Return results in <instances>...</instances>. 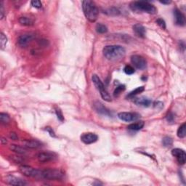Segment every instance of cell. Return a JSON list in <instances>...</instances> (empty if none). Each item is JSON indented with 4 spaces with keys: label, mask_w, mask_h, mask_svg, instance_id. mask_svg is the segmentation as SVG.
<instances>
[{
    "label": "cell",
    "mask_w": 186,
    "mask_h": 186,
    "mask_svg": "<svg viewBox=\"0 0 186 186\" xmlns=\"http://www.w3.org/2000/svg\"><path fill=\"white\" fill-rule=\"evenodd\" d=\"M103 55L109 60H119L126 54V50L120 45H108L103 50Z\"/></svg>",
    "instance_id": "1"
},
{
    "label": "cell",
    "mask_w": 186,
    "mask_h": 186,
    "mask_svg": "<svg viewBox=\"0 0 186 186\" xmlns=\"http://www.w3.org/2000/svg\"><path fill=\"white\" fill-rule=\"evenodd\" d=\"M82 9L84 14L90 22H95L98 19L99 10L95 3L90 0L82 1Z\"/></svg>",
    "instance_id": "2"
},
{
    "label": "cell",
    "mask_w": 186,
    "mask_h": 186,
    "mask_svg": "<svg viewBox=\"0 0 186 186\" xmlns=\"http://www.w3.org/2000/svg\"><path fill=\"white\" fill-rule=\"evenodd\" d=\"M130 8L134 12L146 13L148 14H155L157 11L155 6L145 1H132L130 4Z\"/></svg>",
    "instance_id": "3"
},
{
    "label": "cell",
    "mask_w": 186,
    "mask_h": 186,
    "mask_svg": "<svg viewBox=\"0 0 186 186\" xmlns=\"http://www.w3.org/2000/svg\"><path fill=\"white\" fill-rule=\"evenodd\" d=\"M64 177L63 171L58 169H46L44 170H40L39 178H44L47 180H62Z\"/></svg>",
    "instance_id": "4"
},
{
    "label": "cell",
    "mask_w": 186,
    "mask_h": 186,
    "mask_svg": "<svg viewBox=\"0 0 186 186\" xmlns=\"http://www.w3.org/2000/svg\"><path fill=\"white\" fill-rule=\"evenodd\" d=\"M20 172L23 175L31 177H39V178L40 170L37 169H34L33 167L27 165H22L19 168Z\"/></svg>",
    "instance_id": "5"
},
{
    "label": "cell",
    "mask_w": 186,
    "mask_h": 186,
    "mask_svg": "<svg viewBox=\"0 0 186 186\" xmlns=\"http://www.w3.org/2000/svg\"><path fill=\"white\" fill-rule=\"evenodd\" d=\"M131 63L135 68L139 70H143L146 68L147 62L143 57L138 55H134L131 57Z\"/></svg>",
    "instance_id": "6"
},
{
    "label": "cell",
    "mask_w": 186,
    "mask_h": 186,
    "mask_svg": "<svg viewBox=\"0 0 186 186\" xmlns=\"http://www.w3.org/2000/svg\"><path fill=\"white\" fill-rule=\"evenodd\" d=\"M118 117L120 120L124 121V122H130L138 120L140 115L137 113H132V112H121L118 113Z\"/></svg>",
    "instance_id": "7"
},
{
    "label": "cell",
    "mask_w": 186,
    "mask_h": 186,
    "mask_svg": "<svg viewBox=\"0 0 186 186\" xmlns=\"http://www.w3.org/2000/svg\"><path fill=\"white\" fill-rule=\"evenodd\" d=\"M35 38L34 34L32 33H26L20 36L18 39V44L21 47H26Z\"/></svg>",
    "instance_id": "8"
},
{
    "label": "cell",
    "mask_w": 186,
    "mask_h": 186,
    "mask_svg": "<svg viewBox=\"0 0 186 186\" xmlns=\"http://www.w3.org/2000/svg\"><path fill=\"white\" fill-rule=\"evenodd\" d=\"M172 154L177 159L179 164L181 165L185 164L186 162V153L185 150L180 148H175L172 150Z\"/></svg>",
    "instance_id": "9"
},
{
    "label": "cell",
    "mask_w": 186,
    "mask_h": 186,
    "mask_svg": "<svg viewBox=\"0 0 186 186\" xmlns=\"http://www.w3.org/2000/svg\"><path fill=\"white\" fill-rule=\"evenodd\" d=\"M81 140L86 145H90V144L94 143L98 140V135H95L93 132H87V133H83L81 135Z\"/></svg>",
    "instance_id": "10"
},
{
    "label": "cell",
    "mask_w": 186,
    "mask_h": 186,
    "mask_svg": "<svg viewBox=\"0 0 186 186\" xmlns=\"http://www.w3.org/2000/svg\"><path fill=\"white\" fill-rule=\"evenodd\" d=\"M56 158V154L53 152H41L37 155V159L41 163H45V162L53 161Z\"/></svg>",
    "instance_id": "11"
},
{
    "label": "cell",
    "mask_w": 186,
    "mask_h": 186,
    "mask_svg": "<svg viewBox=\"0 0 186 186\" xmlns=\"http://www.w3.org/2000/svg\"><path fill=\"white\" fill-rule=\"evenodd\" d=\"M174 17L175 19V23L178 26H184L185 25V18L183 13L180 10L175 8L174 10Z\"/></svg>",
    "instance_id": "12"
},
{
    "label": "cell",
    "mask_w": 186,
    "mask_h": 186,
    "mask_svg": "<svg viewBox=\"0 0 186 186\" xmlns=\"http://www.w3.org/2000/svg\"><path fill=\"white\" fill-rule=\"evenodd\" d=\"M5 182L12 185H26L27 184L24 180L12 175H9L6 177Z\"/></svg>",
    "instance_id": "13"
},
{
    "label": "cell",
    "mask_w": 186,
    "mask_h": 186,
    "mask_svg": "<svg viewBox=\"0 0 186 186\" xmlns=\"http://www.w3.org/2000/svg\"><path fill=\"white\" fill-rule=\"evenodd\" d=\"M134 103L137 105H140V106L143 107H148L151 105V100L148 98H145V97H141V98H134L133 100Z\"/></svg>",
    "instance_id": "14"
},
{
    "label": "cell",
    "mask_w": 186,
    "mask_h": 186,
    "mask_svg": "<svg viewBox=\"0 0 186 186\" xmlns=\"http://www.w3.org/2000/svg\"><path fill=\"white\" fill-rule=\"evenodd\" d=\"M133 31L138 37L142 39L145 37L146 31H145V27L143 26H142L141 24H139V23L135 24L133 26Z\"/></svg>",
    "instance_id": "15"
},
{
    "label": "cell",
    "mask_w": 186,
    "mask_h": 186,
    "mask_svg": "<svg viewBox=\"0 0 186 186\" xmlns=\"http://www.w3.org/2000/svg\"><path fill=\"white\" fill-rule=\"evenodd\" d=\"M23 144L25 147L28 148H38L41 146V143L36 140H23Z\"/></svg>",
    "instance_id": "16"
},
{
    "label": "cell",
    "mask_w": 186,
    "mask_h": 186,
    "mask_svg": "<svg viewBox=\"0 0 186 186\" xmlns=\"http://www.w3.org/2000/svg\"><path fill=\"white\" fill-rule=\"evenodd\" d=\"M94 106H95V110H96L98 113H100V114L108 116H111V113H110L109 110L107 109L104 105L102 104L101 103H100V102H96V103H95V105H94Z\"/></svg>",
    "instance_id": "17"
},
{
    "label": "cell",
    "mask_w": 186,
    "mask_h": 186,
    "mask_svg": "<svg viewBox=\"0 0 186 186\" xmlns=\"http://www.w3.org/2000/svg\"><path fill=\"white\" fill-rule=\"evenodd\" d=\"M92 80H93V82L94 84V85L96 87L100 92H101L102 90H105V86L103 84V83L102 82L100 79L97 76L96 74H93V77H92Z\"/></svg>",
    "instance_id": "18"
},
{
    "label": "cell",
    "mask_w": 186,
    "mask_h": 186,
    "mask_svg": "<svg viewBox=\"0 0 186 186\" xmlns=\"http://www.w3.org/2000/svg\"><path fill=\"white\" fill-rule=\"evenodd\" d=\"M18 21L19 23H21L22 26H33V23H34V21L32 18H28V17L26 16H22L18 19Z\"/></svg>",
    "instance_id": "19"
},
{
    "label": "cell",
    "mask_w": 186,
    "mask_h": 186,
    "mask_svg": "<svg viewBox=\"0 0 186 186\" xmlns=\"http://www.w3.org/2000/svg\"><path fill=\"white\" fill-rule=\"evenodd\" d=\"M10 149L13 152H16V153L18 154H24L27 152L26 149L23 147L21 146V145H16V144H11L10 145Z\"/></svg>",
    "instance_id": "20"
},
{
    "label": "cell",
    "mask_w": 186,
    "mask_h": 186,
    "mask_svg": "<svg viewBox=\"0 0 186 186\" xmlns=\"http://www.w3.org/2000/svg\"><path fill=\"white\" fill-rule=\"evenodd\" d=\"M144 124H145L144 122H142V121H140V122H135V123L131 124H130L128 127H127V128L130 130H135V131H137V130H141L142 127H144Z\"/></svg>",
    "instance_id": "21"
},
{
    "label": "cell",
    "mask_w": 186,
    "mask_h": 186,
    "mask_svg": "<svg viewBox=\"0 0 186 186\" xmlns=\"http://www.w3.org/2000/svg\"><path fill=\"white\" fill-rule=\"evenodd\" d=\"M177 137L180 138H184L186 135V124L183 123L179 127L177 132Z\"/></svg>",
    "instance_id": "22"
},
{
    "label": "cell",
    "mask_w": 186,
    "mask_h": 186,
    "mask_svg": "<svg viewBox=\"0 0 186 186\" xmlns=\"http://www.w3.org/2000/svg\"><path fill=\"white\" fill-rule=\"evenodd\" d=\"M144 90H145V87H142V86L136 88L135 90H134L133 91H132L131 93L129 94V95H127V98H133L134 97L136 96L137 95H138V94L142 93Z\"/></svg>",
    "instance_id": "23"
},
{
    "label": "cell",
    "mask_w": 186,
    "mask_h": 186,
    "mask_svg": "<svg viewBox=\"0 0 186 186\" xmlns=\"http://www.w3.org/2000/svg\"><path fill=\"white\" fill-rule=\"evenodd\" d=\"M97 32L99 33H105L108 31V28L106 26H105L104 24H102V23H98L96 25V27H95Z\"/></svg>",
    "instance_id": "24"
},
{
    "label": "cell",
    "mask_w": 186,
    "mask_h": 186,
    "mask_svg": "<svg viewBox=\"0 0 186 186\" xmlns=\"http://www.w3.org/2000/svg\"><path fill=\"white\" fill-rule=\"evenodd\" d=\"M100 96H101V98H103L105 101H107V102L111 101L110 95H109V93H108V92L106 90V89L102 90V91L100 92Z\"/></svg>",
    "instance_id": "25"
},
{
    "label": "cell",
    "mask_w": 186,
    "mask_h": 186,
    "mask_svg": "<svg viewBox=\"0 0 186 186\" xmlns=\"http://www.w3.org/2000/svg\"><path fill=\"white\" fill-rule=\"evenodd\" d=\"M105 13H107V14L109 15V16H116L120 14V11L118 9H116V8L111 7V8H108V9L105 11Z\"/></svg>",
    "instance_id": "26"
},
{
    "label": "cell",
    "mask_w": 186,
    "mask_h": 186,
    "mask_svg": "<svg viewBox=\"0 0 186 186\" xmlns=\"http://www.w3.org/2000/svg\"><path fill=\"white\" fill-rule=\"evenodd\" d=\"M7 43V36L4 33L1 32V33H0V44H1V49L3 50L5 47Z\"/></svg>",
    "instance_id": "27"
},
{
    "label": "cell",
    "mask_w": 186,
    "mask_h": 186,
    "mask_svg": "<svg viewBox=\"0 0 186 186\" xmlns=\"http://www.w3.org/2000/svg\"><path fill=\"white\" fill-rule=\"evenodd\" d=\"M162 142H163V145L165 147H170L173 144V140L170 137H165L163 138Z\"/></svg>",
    "instance_id": "28"
},
{
    "label": "cell",
    "mask_w": 186,
    "mask_h": 186,
    "mask_svg": "<svg viewBox=\"0 0 186 186\" xmlns=\"http://www.w3.org/2000/svg\"><path fill=\"white\" fill-rule=\"evenodd\" d=\"M10 120V116L8 114H7L5 113H0V121H1V123H8Z\"/></svg>",
    "instance_id": "29"
},
{
    "label": "cell",
    "mask_w": 186,
    "mask_h": 186,
    "mask_svg": "<svg viewBox=\"0 0 186 186\" xmlns=\"http://www.w3.org/2000/svg\"><path fill=\"white\" fill-rule=\"evenodd\" d=\"M124 73L127 75H132L135 73V68L131 66H128V65H127V66H125L124 68Z\"/></svg>",
    "instance_id": "30"
},
{
    "label": "cell",
    "mask_w": 186,
    "mask_h": 186,
    "mask_svg": "<svg viewBox=\"0 0 186 186\" xmlns=\"http://www.w3.org/2000/svg\"><path fill=\"white\" fill-rule=\"evenodd\" d=\"M124 90H125L124 85H120V86L117 87L116 89L114 91V94H113V95H114L115 97H118L119 95L122 92L124 91Z\"/></svg>",
    "instance_id": "31"
},
{
    "label": "cell",
    "mask_w": 186,
    "mask_h": 186,
    "mask_svg": "<svg viewBox=\"0 0 186 186\" xmlns=\"http://www.w3.org/2000/svg\"><path fill=\"white\" fill-rule=\"evenodd\" d=\"M31 4L33 7L37 8V9L41 7V2L39 0H33V1H31Z\"/></svg>",
    "instance_id": "32"
},
{
    "label": "cell",
    "mask_w": 186,
    "mask_h": 186,
    "mask_svg": "<svg viewBox=\"0 0 186 186\" xmlns=\"http://www.w3.org/2000/svg\"><path fill=\"white\" fill-rule=\"evenodd\" d=\"M55 113H56V115L57 116H58V119L61 121V122H63V121L64 120V116H63V113H62L60 109H59V108H56V109H55Z\"/></svg>",
    "instance_id": "33"
},
{
    "label": "cell",
    "mask_w": 186,
    "mask_h": 186,
    "mask_svg": "<svg viewBox=\"0 0 186 186\" xmlns=\"http://www.w3.org/2000/svg\"><path fill=\"white\" fill-rule=\"evenodd\" d=\"M11 159L16 163H22V162H23V161H24L22 157L18 156H12Z\"/></svg>",
    "instance_id": "34"
},
{
    "label": "cell",
    "mask_w": 186,
    "mask_h": 186,
    "mask_svg": "<svg viewBox=\"0 0 186 186\" xmlns=\"http://www.w3.org/2000/svg\"><path fill=\"white\" fill-rule=\"evenodd\" d=\"M156 23L160 26L161 28H163V29H165L166 28V23L165 21H164L163 19L162 18H159V19L156 20Z\"/></svg>",
    "instance_id": "35"
},
{
    "label": "cell",
    "mask_w": 186,
    "mask_h": 186,
    "mask_svg": "<svg viewBox=\"0 0 186 186\" xmlns=\"http://www.w3.org/2000/svg\"><path fill=\"white\" fill-rule=\"evenodd\" d=\"M45 130H46V131L48 133L50 134V136H51V137H56V135H55V132L53 131V130L51 128V127H45Z\"/></svg>",
    "instance_id": "36"
},
{
    "label": "cell",
    "mask_w": 186,
    "mask_h": 186,
    "mask_svg": "<svg viewBox=\"0 0 186 186\" xmlns=\"http://www.w3.org/2000/svg\"><path fill=\"white\" fill-rule=\"evenodd\" d=\"M4 5H3V1L0 2V18L2 19L4 18Z\"/></svg>",
    "instance_id": "37"
},
{
    "label": "cell",
    "mask_w": 186,
    "mask_h": 186,
    "mask_svg": "<svg viewBox=\"0 0 186 186\" xmlns=\"http://www.w3.org/2000/svg\"><path fill=\"white\" fill-rule=\"evenodd\" d=\"M167 120L169 122H173L174 120H175V115H174L172 112L169 113L167 116Z\"/></svg>",
    "instance_id": "38"
},
{
    "label": "cell",
    "mask_w": 186,
    "mask_h": 186,
    "mask_svg": "<svg viewBox=\"0 0 186 186\" xmlns=\"http://www.w3.org/2000/svg\"><path fill=\"white\" fill-rule=\"evenodd\" d=\"M9 136H10V138L12 139L13 140H17L18 139V135H17L15 132H10Z\"/></svg>",
    "instance_id": "39"
},
{
    "label": "cell",
    "mask_w": 186,
    "mask_h": 186,
    "mask_svg": "<svg viewBox=\"0 0 186 186\" xmlns=\"http://www.w3.org/2000/svg\"><path fill=\"white\" fill-rule=\"evenodd\" d=\"M47 40H44V39H41L39 41V44L41 45V46H47Z\"/></svg>",
    "instance_id": "40"
},
{
    "label": "cell",
    "mask_w": 186,
    "mask_h": 186,
    "mask_svg": "<svg viewBox=\"0 0 186 186\" xmlns=\"http://www.w3.org/2000/svg\"><path fill=\"white\" fill-rule=\"evenodd\" d=\"M160 3H162V4H170L171 1H160Z\"/></svg>",
    "instance_id": "41"
},
{
    "label": "cell",
    "mask_w": 186,
    "mask_h": 186,
    "mask_svg": "<svg viewBox=\"0 0 186 186\" xmlns=\"http://www.w3.org/2000/svg\"><path fill=\"white\" fill-rule=\"evenodd\" d=\"M1 144H6L7 143V140L4 138H3V137L1 138Z\"/></svg>",
    "instance_id": "42"
}]
</instances>
